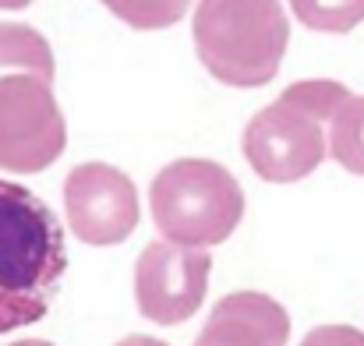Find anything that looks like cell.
I'll return each mask as SVG.
<instances>
[{
  "label": "cell",
  "instance_id": "6da1fadb",
  "mask_svg": "<svg viewBox=\"0 0 364 346\" xmlns=\"http://www.w3.org/2000/svg\"><path fill=\"white\" fill-rule=\"evenodd\" d=\"M64 269L68 247L53 209L28 188L0 180V336L50 311Z\"/></svg>",
  "mask_w": 364,
  "mask_h": 346
},
{
  "label": "cell",
  "instance_id": "7a4b0ae2",
  "mask_svg": "<svg viewBox=\"0 0 364 346\" xmlns=\"http://www.w3.org/2000/svg\"><path fill=\"white\" fill-rule=\"evenodd\" d=\"M350 96L347 85L308 78L251 117L244 127V159L269 184H297L329 156V120Z\"/></svg>",
  "mask_w": 364,
  "mask_h": 346
},
{
  "label": "cell",
  "instance_id": "3957f363",
  "mask_svg": "<svg viewBox=\"0 0 364 346\" xmlns=\"http://www.w3.org/2000/svg\"><path fill=\"white\" fill-rule=\"evenodd\" d=\"M202 67L234 89H258L279 75L290 25L279 0H202L191 21Z\"/></svg>",
  "mask_w": 364,
  "mask_h": 346
},
{
  "label": "cell",
  "instance_id": "277c9868",
  "mask_svg": "<svg viewBox=\"0 0 364 346\" xmlns=\"http://www.w3.org/2000/svg\"><path fill=\"white\" fill-rule=\"evenodd\" d=\"M156 230L184 247H216L244 220L237 177L213 159H177L149 188Z\"/></svg>",
  "mask_w": 364,
  "mask_h": 346
},
{
  "label": "cell",
  "instance_id": "5b68a950",
  "mask_svg": "<svg viewBox=\"0 0 364 346\" xmlns=\"http://www.w3.org/2000/svg\"><path fill=\"white\" fill-rule=\"evenodd\" d=\"M68 145V124L50 82L39 75L0 78V170L39 173L60 159Z\"/></svg>",
  "mask_w": 364,
  "mask_h": 346
},
{
  "label": "cell",
  "instance_id": "8992f818",
  "mask_svg": "<svg viewBox=\"0 0 364 346\" xmlns=\"http://www.w3.org/2000/svg\"><path fill=\"white\" fill-rule=\"evenodd\" d=\"M209 272H213V258L205 247L152 240L134 265L138 311L156 325L188 322L209 293Z\"/></svg>",
  "mask_w": 364,
  "mask_h": 346
},
{
  "label": "cell",
  "instance_id": "52a82bcc",
  "mask_svg": "<svg viewBox=\"0 0 364 346\" xmlns=\"http://www.w3.org/2000/svg\"><path fill=\"white\" fill-rule=\"evenodd\" d=\"M68 227L92 247L127 240L138 227V191L131 177L110 163H82L64 180Z\"/></svg>",
  "mask_w": 364,
  "mask_h": 346
},
{
  "label": "cell",
  "instance_id": "ba28073f",
  "mask_svg": "<svg viewBox=\"0 0 364 346\" xmlns=\"http://www.w3.org/2000/svg\"><path fill=\"white\" fill-rule=\"evenodd\" d=\"M290 315L269 293L241 290L223 297L195 346H287Z\"/></svg>",
  "mask_w": 364,
  "mask_h": 346
},
{
  "label": "cell",
  "instance_id": "9c48e42d",
  "mask_svg": "<svg viewBox=\"0 0 364 346\" xmlns=\"http://www.w3.org/2000/svg\"><path fill=\"white\" fill-rule=\"evenodd\" d=\"M0 67H21L28 75H39L43 82H53V50L50 43L21 21H0Z\"/></svg>",
  "mask_w": 364,
  "mask_h": 346
},
{
  "label": "cell",
  "instance_id": "30bf717a",
  "mask_svg": "<svg viewBox=\"0 0 364 346\" xmlns=\"http://www.w3.org/2000/svg\"><path fill=\"white\" fill-rule=\"evenodd\" d=\"M329 156L350 170L364 177V96H347L340 103V110L329 120Z\"/></svg>",
  "mask_w": 364,
  "mask_h": 346
},
{
  "label": "cell",
  "instance_id": "8fae6325",
  "mask_svg": "<svg viewBox=\"0 0 364 346\" xmlns=\"http://www.w3.org/2000/svg\"><path fill=\"white\" fill-rule=\"evenodd\" d=\"M297 21L311 32L343 36L364 21V0H290Z\"/></svg>",
  "mask_w": 364,
  "mask_h": 346
},
{
  "label": "cell",
  "instance_id": "7c38bea8",
  "mask_svg": "<svg viewBox=\"0 0 364 346\" xmlns=\"http://www.w3.org/2000/svg\"><path fill=\"white\" fill-rule=\"evenodd\" d=\"M110 14H117L124 25L138 28V32H156V28H170L177 25L191 0H100Z\"/></svg>",
  "mask_w": 364,
  "mask_h": 346
},
{
  "label": "cell",
  "instance_id": "4fadbf2b",
  "mask_svg": "<svg viewBox=\"0 0 364 346\" xmlns=\"http://www.w3.org/2000/svg\"><path fill=\"white\" fill-rule=\"evenodd\" d=\"M301 346H364V333L354 325H318Z\"/></svg>",
  "mask_w": 364,
  "mask_h": 346
},
{
  "label": "cell",
  "instance_id": "5bb4252c",
  "mask_svg": "<svg viewBox=\"0 0 364 346\" xmlns=\"http://www.w3.org/2000/svg\"><path fill=\"white\" fill-rule=\"evenodd\" d=\"M117 346H170V343H163V340H149V336H127V340H121Z\"/></svg>",
  "mask_w": 364,
  "mask_h": 346
},
{
  "label": "cell",
  "instance_id": "9a60e30c",
  "mask_svg": "<svg viewBox=\"0 0 364 346\" xmlns=\"http://www.w3.org/2000/svg\"><path fill=\"white\" fill-rule=\"evenodd\" d=\"M32 0H0V11H25Z\"/></svg>",
  "mask_w": 364,
  "mask_h": 346
},
{
  "label": "cell",
  "instance_id": "2e32d148",
  "mask_svg": "<svg viewBox=\"0 0 364 346\" xmlns=\"http://www.w3.org/2000/svg\"><path fill=\"white\" fill-rule=\"evenodd\" d=\"M11 346H53V343H46V340H18V343H11Z\"/></svg>",
  "mask_w": 364,
  "mask_h": 346
}]
</instances>
